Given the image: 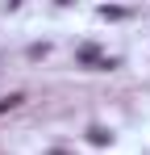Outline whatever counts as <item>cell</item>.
<instances>
[{
	"label": "cell",
	"instance_id": "obj_1",
	"mask_svg": "<svg viewBox=\"0 0 150 155\" xmlns=\"http://www.w3.org/2000/svg\"><path fill=\"white\" fill-rule=\"evenodd\" d=\"M88 134H92V143H100V147L108 143V134H104V130H100V126H92V130H88Z\"/></svg>",
	"mask_w": 150,
	"mask_h": 155
}]
</instances>
